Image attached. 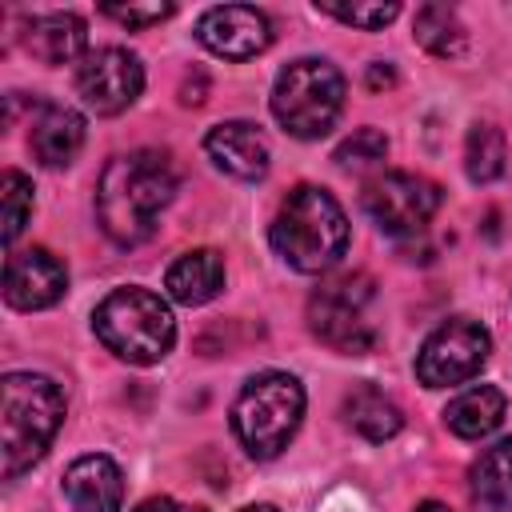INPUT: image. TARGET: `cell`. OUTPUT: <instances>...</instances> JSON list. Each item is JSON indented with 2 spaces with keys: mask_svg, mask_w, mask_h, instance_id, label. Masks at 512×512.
I'll return each instance as SVG.
<instances>
[{
  "mask_svg": "<svg viewBox=\"0 0 512 512\" xmlns=\"http://www.w3.org/2000/svg\"><path fill=\"white\" fill-rule=\"evenodd\" d=\"M176 196V164L160 148L112 156L96 184V216L108 240L136 248L156 232L160 212Z\"/></svg>",
  "mask_w": 512,
  "mask_h": 512,
  "instance_id": "obj_1",
  "label": "cell"
},
{
  "mask_svg": "<svg viewBox=\"0 0 512 512\" xmlns=\"http://www.w3.org/2000/svg\"><path fill=\"white\" fill-rule=\"evenodd\" d=\"M268 240L276 256L296 272H328L348 252V216L332 192L316 184H296L284 196Z\"/></svg>",
  "mask_w": 512,
  "mask_h": 512,
  "instance_id": "obj_2",
  "label": "cell"
},
{
  "mask_svg": "<svg viewBox=\"0 0 512 512\" xmlns=\"http://www.w3.org/2000/svg\"><path fill=\"white\" fill-rule=\"evenodd\" d=\"M64 424V392L36 372H8L0 380V468L20 476L32 468Z\"/></svg>",
  "mask_w": 512,
  "mask_h": 512,
  "instance_id": "obj_3",
  "label": "cell"
},
{
  "mask_svg": "<svg viewBox=\"0 0 512 512\" xmlns=\"http://www.w3.org/2000/svg\"><path fill=\"white\" fill-rule=\"evenodd\" d=\"M92 332L112 356L128 364H156L176 344V320L168 304L156 292L136 288V284L116 288L96 304Z\"/></svg>",
  "mask_w": 512,
  "mask_h": 512,
  "instance_id": "obj_4",
  "label": "cell"
},
{
  "mask_svg": "<svg viewBox=\"0 0 512 512\" xmlns=\"http://www.w3.org/2000/svg\"><path fill=\"white\" fill-rule=\"evenodd\" d=\"M300 416H304L300 380L288 372H260L240 388L232 404V432L248 456L272 460L292 444Z\"/></svg>",
  "mask_w": 512,
  "mask_h": 512,
  "instance_id": "obj_5",
  "label": "cell"
},
{
  "mask_svg": "<svg viewBox=\"0 0 512 512\" xmlns=\"http://www.w3.org/2000/svg\"><path fill=\"white\" fill-rule=\"evenodd\" d=\"M344 108V76L320 56H300L272 84V116L288 136L320 140Z\"/></svg>",
  "mask_w": 512,
  "mask_h": 512,
  "instance_id": "obj_6",
  "label": "cell"
},
{
  "mask_svg": "<svg viewBox=\"0 0 512 512\" xmlns=\"http://www.w3.org/2000/svg\"><path fill=\"white\" fill-rule=\"evenodd\" d=\"M376 300V284L364 272H344L324 280L308 296V328L316 340H324L332 352L364 356L376 348V324L368 320V308Z\"/></svg>",
  "mask_w": 512,
  "mask_h": 512,
  "instance_id": "obj_7",
  "label": "cell"
},
{
  "mask_svg": "<svg viewBox=\"0 0 512 512\" xmlns=\"http://www.w3.org/2000/svg\"><path fill=\"white\" fill-rule=\"evenodd\" d=\"M492 352V336L480 320L472 316H452L440 328L428 332V340L420 344L416 356V376L424 388H448V384H464L472 380Z\"/></svg>",
  "mask_w": 512,
  "mask_h": 512,
  "instance_id": "obj_8",
  "label": "cell"
},
{
  "mask_svg": "<svg viewBox=\"0 0 512 512\" xmlns=\"http://www.w3.org/2000/svg\"><path fill=\"white\" fill-rule=\"evenodd\" d=\"M440 208V188L416 172H384L364 184V212L388 236H416Z\"/></svg>",
  "mask_w": 512,
  "mask_h": 512,
  "instance_id": "obj_9",
  "label": "cell"
},
{
  "mask_svg": "<svg viewBox=\"0 0 512 512\" xmlns=\"http://www.w3.org/2000/svg\"><path fill=\"white\" fill-rule=\"evenodd\" d=\"M76 92L96 116H120L144 92V64L128 48H96L76 68Z\"/></svg>",
  "mask_w": 512,
  "mask_h": 512,
  "instance_id": "obj_10",
  "label": "cell"
},
{
  "mask_svg": "<svg viewBox=\"0 0 512 512\" xmlns=\"http://www.w3.org/2000/svg\"><path fill=\"white\" fill-rule=\"evenodd\" d=\"M196 40L208 52L224 56V60H248V56H260L272 44V24L260 8L220 4V8H208L196 20Z\"/></svg>",
  "mask_w": 512,
  "mask_h": 512,
  "instance_id": "obj_11",
  "label": "cell"
},
{
  "mask_svg": "<svg viewBox=\"0 0 512 512\" xmlns=\"http://www.w3.org/2000/svg\"><path fill=\"white\" fill-rule=\"evenodd\" d=\"M68 288V268L48 248H20L4 264V300L16 312L52 308Z\"/></svg>",
  "mask_w": 512,
  "mask_h": 512,
  "instance_id": "obj_12",
  "label": "cell"
},
{
  "mask_svg": "<svg viewBox=\"0 0 512 512\" xmlns=\"http://www.w3.org/2000/svg\"><path fill=\"white\" fill-rule=\"evenodd\" d=\"M28 148L44 168H68L76 160V152L84 148V116L68 104L36 100L32 104Z\"/></svg>",
  "mask_w": 512,
  "mask_h": 512,
  "instance_id": "obj_13",
  "label": "cell"
},
{
  "mask_svg": "<svg viewBox=\"0 0 512 512\" xmlns=\"http://www.w3.org/2000/svg\"><path fill=\"white\" fill-rule=\"evenodd\" d=\"M204 152L220 172H228L236 180H260L268 172V160H272V148H268L264 132L256 124H248V120L216 124L204 136Z\"/></svg>",
  "mask_w": 512,
  "mask_h": 512,
  "instance_id": "obj_14",
  "label": "cell"
},
{
  "mask_svg": "<svg viewBox=\"0 0 512 512\" xmlns=\"http://www.w3.org/2000/svg\"><path fill=\"white\" fill-rule=\"evenodd\" d=\"M64 500L72 512H120L124 500V476L112 456H80L64 472Z\"/></svg>",
  "mask_w": 512,
  "mask_h": 512,
  "instance_id": "obj_15",
  "label": "cell"
},
{
  "mask_svg": "<svg viewBox=\"0 0 512 512\" xmlns=\"http://www.w3.org/2000/svg\"><path fill=\"white\" fill-rule=\"evenodd\" d=\"M20 44L40 64H68V60H76L84 52L88 28H84V20L76 12H44V16H32L24 24Z\"/></svg>",
  "mask_w": 512,
  "mask_h": 512,
  "instance_id": "obj_16",
  "label": "cell"
},
{
  "mask_svg": "<svg viewBox=\"0 0 512 512\" xmlns=\"http://www.w3.org/2000/svg\"><path fill=\"white\" fill-rule=\"evenodd\" d=\"M164 288L172 300H180L188 308L208 304L224 288V256L216 248H192V252L176 256L164 276Z\"/></svg>",
  "mask_w": 512,
  "mask_h": 512,
  "instance_id": "obj_17",
  "label": "cell"
},
{
  "mask_svg": "<svg viewBox=\"0 0 512 512\" xmlns=\"http://www.w3.org/2000/svg\"><path fill=\"white\" fill-rule=\"evenodd\" d=\"M340 408H344L348 428H356V432H360L364 440H372V444H384V440H392V436L404 428V416H400L396 400L384 396L376 384H356V388H348Z\"/></svg>",
  "mask_w": 512,
  "mask_h": 512,
  "instance_id": "obj_18",
  "label": "cell"
},
{
  "mask_svg": "<svg viewBox=\"0 0 512 512\" xmlns=\"http://www.w3.org/2000/svg\"><path fill=\"white\" fill-rule=\"evenodd\" d=\"M472 500L484 512H508L512 508V436L484 448L468 468Z\"/></svg>",
  "mask_w": 512,
  "mask_h": 512,
  "instance_id": "obj_19",
  "label": "cell"
},
{
  "mask_svg": "<svg viewBox=\"0 0 512 512\" xmlns=\"http://www.w3.org/2000/svg\"><path fill=\"white\" fill-rule=\"evenodd\" d=\"M504 408H508V400H504L500 388L476 384V388L460 392V396L444 408V424H448L456 436H464V440H480V436H488V432L500 428Z\"/></svg>",
  "mask_w": 512,
  "mask_h": 512,
  "instance_id": "obj_20",
  "label": "cell"
},
{
  "mask_svg": "<svg viewBox=\"0 0 512 512\" xmlns=\"http://www.w3.org/2000/svg\"><path fill=\"white\" fill-rule=\"evenodd\" d=\"M412 32H416V44L428 48L432 56H460L464 44H468V32H464L456 8H448V4H424V8H416Z\"/></svg>",
  "mask_w": 512,
  "mask_h": 512,
  "instance_id": "obj_21",
  "label": "cell"
},
{
  "mask_svg": "<svg viewBox=\"0 0 512 512\" xmlns=\"http://www.w3.org/2000/svg\"><path fill=\"white\" fill-rule=\"evenodd\" d=\"M504 160H508V148H504V132L496 124H472L468 128V140H464V172L472 184H492L504 176Z\"/></svg>",
  "mask_w": 512,
  "mask_h": 512,
  "instance_id": "obj_22",
  "label": "cell"
},
{
  "mask_svg": "<svg viewBox=\"0 0 512 512\" xmlns=\"http://www.w3.org/2000/svg\"><path fill=\"white\" fill-rule=\"evenodd\" d=\"M0 196H4V240L16 244V236L24 232L28 216H32V180L16 168H8L0 176Z\"/></svg>",
  "mask_w": 512,
  "mask_h": 512,
  "instance_id": "obj_23",
  "label": "cell"
},
{
  "mask_svg": "<svg viewBox=\"0 0 512 512\" xmlns=\"http://www.w3.org/2000/svg\"><path fill=\"white\" fill-rule=\"evenodd\" d=\"M316 8L336 16L340 24H352V28H364V32H376V28H384V24H392L400 16L396 0H388V4L384 0H372V4H332V0H320Z\"/></svg>",
  "mask_w": 512,
  "mask_h": 512,
  "instance_id": "obj_24",
  "label": "cell"
},
{
  "mask_svg": "<svg viewBox=\"0 0 512 512\" xmlns=\"http://www.w3.org/2000/svg\"><path fill=\"white\" fill-rule=\"evenodd\" d=\"M388 156V136L380 132V128H356L336 152H332V160L340 164V168H372V164H380Z\"/></svg>",
  "mask_w": 512,
  "mask_h": 512,
  "instance_id": "obj_25",
  "label": "cell"
},
{
  "mask_svg": "<svg viewBox=\"0 0 512 512\" xmlns=\"http://www.w3.org/2000/svg\"><path fill=\"white\" fill-rule=\"evenodd\" d=\"M100 12L128 28H152L172 16V4H100Z\"/></svg>",
  "mask_w": 512,
  "mask_h": 512,
  "instance_id": "obj_26",
  "label": "cell"
},
{
  "mask_svg": "<svg viewBox=\"0 0 512 512\" xmlns=\"http://www.w3.org/2000/svg\"><path fill=\"white\" fill-rule=\"evenodd\" d=\"M132 512H204V508H196V504H180V500H172V496H152V500L136 504Z\"/></svg>",
  "mask_w": 512,
  "mask_h": 512,
  "instance_id": "obj_27",
  "label": "cell"
},
{
  "mask_svg": "<svg viewBox=\"0 0 512 512\" xmlns=\"http://www.w3.org/2000/svg\"><path fill=\"white\" fill-rule=\"evenodd\" d=\"M368 84H372V88H380V84L388 88V84H396V72H392L388 64H372V68H368Z\"/></svg>",
  "mask_w": 512,
  "mask_h": 512,
  "instance_id": "obj_28",
  "label": "cell"
},
{
  "mask_svg": "<svg viewBox=\"0 0 512 512\" xmlns=\"http://www.w3.org/2000/svg\"><path fill=\"white\" fill-rule=\"evenodd\" d=\"M416 512H448V508H444V504H436V500H424Z\"/></svg>",
  "mask_w": 512,
  "mask_h": 512,
  "instance_id": "obj_29",
  "label": "cell"
},
{
  "mask_svg": "<svg viewBox=\"0 0 512 512\" xmlns=\"http://www.w3.org/2000/svg\"><path fill=\"white\" fill-rule=\"evenodd\" d=\"M244 512H280V508H272V504H252V508H244Z\"/></svg>",
  "mask_w": 512,
  "mask_h": 512,
  "instance_id": "obj_30",
  "label": "cell"
}]
</instances>
